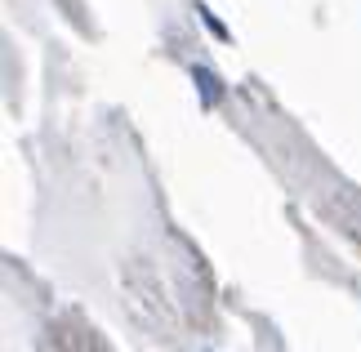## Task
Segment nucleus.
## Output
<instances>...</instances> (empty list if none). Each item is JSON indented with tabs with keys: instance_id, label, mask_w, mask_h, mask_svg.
I'll list each match as a JSON object with an SVG mask.
<instances>
[{
	"instance_id": "obj_2",
	"label": "nucleus",
	"mask_w": 361,
	"mask_h": 352,
	"mask_svg": "<svg viewBox=\"0 0 361 352\" xmlns=\"http://www.w3.org/2000/svg\"><path fill=\"white\" fill-rule=\"evenodd\" d=\"M197 85L205 90V103H214V98H219V85H214V76L205 72V67H197Z\"/></svg>"
},
{
	"instance_id": "obj_1",
	"label": "nucleus",
	"mask_w": 361,
	"mask_h": 352,
	"mask_svg": "<svg viewBox=\"0 0 361 352\" xmlns=\"http://www.w3.org/2000/svg\"><path fill=\"white\" fill-rule=\"evenodd\" d=\"M197 13H201V23H205V27H210V32H214L219 40H228V27H224V23H219V18H214V13H210V9H205V5H197Z\"/></svg>"
}]
</instances>
